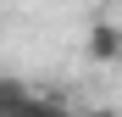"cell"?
Instances as JSON below:
<instances>
[{"mask_svg":"<svg viewBox=\"0 0 122 117\" xmlns=\"http://www.w3.org/2000/svg\"><path fill=\"white\" fill-rule=\"evenodd\" d=\"M94 61H122V28L111 22V17H94L89 22V45H83Z\"/></svg>","mask_w":122,"mask_h":117,"instance_id":"obj_1","label":"cell"},{"mask_svg":"<svg viewBox=\"0 0 122 117\" xmlns=\"http://www.w3.org/2000/svg\"><path fill=\"white\" fill-rule=\"evenodd\" d=\"M11 117H72V106L61 100V95H45V89H28V100L17 106Z\"/></svg>","mask_w":122,"mask_h":117,"instance_id":"obj_2","label":"cell"},{"mask_svg":"<svg viewBox=\"0 0 122 117\" xmlns=\"http://www.w3.org/2000/svg\"><path fill=\"white\" fill-rule=\"evenodd\" d=\"M72 117H117L111 106H94V111H72Z\"/></svg>","mask_w":122,"mask_h":117,"instance_id":"obj_3","label":"cell"},{"mask_svg":"<svg viewBox=\"0 0 122 117\" xmlns=\"http://www.w3.org/2000/svg\"><path fill=\"white\" fill-rule=\"evenodd\" d=\"M117 117H122V111H117Z\"/></svg>","mask_w":122,"mask_h":117,"instance_id":"obj_4","label":"cell"}]
</instances>
